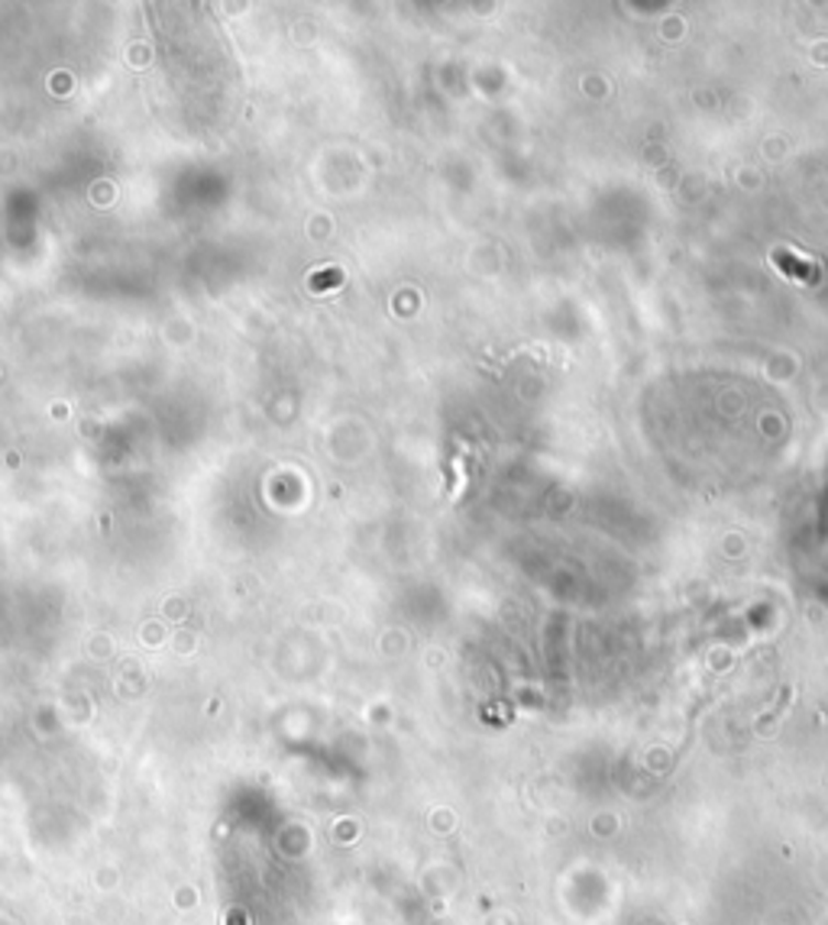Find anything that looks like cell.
Masks as SVG:
<instances>
[{
	"label": "cell",
	"instance_id": "6da1fadb",
	"mask_svg": "<svg viewBox=\"0 0 828 925\" xmlns=\"http://www.w3.org/2000/svg\"><path fill=\"white\" fill-rule=\"evenodd\" d=\"M771 263L776 266V273L786 275L789 282H799V285H816L822 278L819 263H813V260H806V256H799L796 250H786V246L771 253Z\"/></svg>",
	"mask_w": 828,
	"mask_h": 925
}]
</instances>
